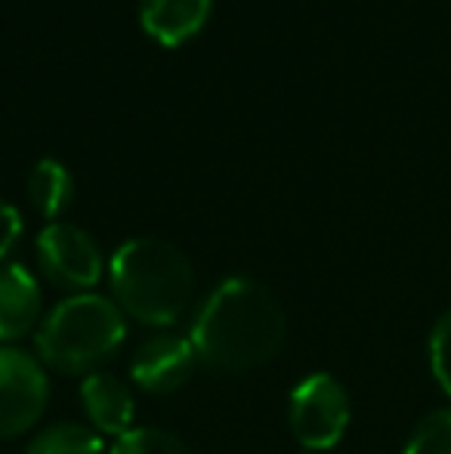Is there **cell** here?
Returning <instances> with one entry per match:
<instances>
[{"label": "cell", "instance_id": "cell-1", "mask_svg": "<svg viewBox=\"0 0 451 454\" xmlns=\"http://www.w3.org/2000/svg\"><path fill=\"white\" fill-rule=\"evenodd\" d=\"M189 340L211 368L251 371L282 349V303L260 281L229 278L205 300Z\"/></svg>", "mask_w": 451, "mask_h": 454}, {"label": "cell", "instance_id": "cell-2", "mask_svg": "<svg viewBox=\"0 0 451 454\" xmlns=\"http://www.w3.org/2000/svg\"><path fill=\"white\" fill-rule=\"evenodd\" d=\"M109 275L121 309L145 325H174L192 300V263L164 239H130L121 245Z\"/></svg>", "mask_w": 451, "mask_h": 454}, {"label": "cell", "instance_id": "cell-3", "mask_svg": "<svg viewBox=\"0 0 451 454\" xmlns=\"http://www.w3.org/2000/svg\"><path fill=\"white\" fill-rule=\"evenodd\" d=\"M121 309L99 294L68 297L50 312L37 331V353L62 374H93L124 343Z\"/></svg>", "mask_w": 451, "mask_h": 454}, {"label": "cell", "instance_id": "cell-4", "mask_svg": "<svg viewBox=\"0 0 451 454\" xmlns=\"http://www.w3.org/2000/svg\"><path fill=\"white\" fill-rule=\"evenodd\" d=\"M349 427V395L331 374H309L291 393V430L303 449L325 451Z\"/></svg>", "mask_w": 451, "mask_h": 454}, {"label": "cell", "instance_id": "cell-5", "mask_svg": "<svg viewBox=\"0 0 451 454\" xmlns=\"http://www.w3.org/2000/svg\"><path fill=\"white\" fill-rule=\"evenodd\" d=\"M50 383L41 362L19 349H0V439L22 436L41 420Z\"/></svg>", "mask_w": 451, "mask_h": 454}, {"label": "cell", "instance_id": "cell-6", "mask_svg": "<svg viewBox=\"0 0 451 454\" xmlns=\"http://www.w3.org/2000/svg\"><path fill=\"white\" fill-rule=\"evenodd\" d=\"M37 257L53 285L72 287V291L93 287L103 275L99 245L72 223H50L37 235Z\"/></svg>", "mask_w": 451, "mask_h": 454}, {"label": "cell", "instance_id": "cell-7", "mask_svg": "<svg viewBox=\"0 0 451 454\" xmlns=\"http://www.w3.org/2000/svg\"><path fill=\"white\" fill-rule=\"evenodd\" d=\"M198 353L192 340L180 334H155L133 353L130 377L145 389V393H174L192 377Z\"/></svg>", "mask_w": 451, "mask_h": 454}, {"label": "cell", "instance_id": "cell-8", "mask_svg": "<svg viewBox=\"0 0 451 454\" xmlns=\"http://www.w3.org/2000/svg\"><path fill=\"white\" fill-rule=\"evenodd\" d=\"M41 318V285L25 266H0V340H19Z\"/></svg>", "mask_w": 451, "mask_h": 454}, {"label": "cell", "instance_id": "cell-9", "mask_svg": "<svg viewBox=\"0 0 451 454\" xmlns=\"http://www.w3.org/2000/svg\"><path fill=\"white\" fill-rule=\"evenodd\" d=\"M211 16V0H143L139 22L161 47H180L205 28Z\"/></svg>", "mask_w": 451, "mask_h": 454}, {"label": "cell", "instance_id": "cell-10", "mask_svg": "<svg viewBox=\"0 0 451 454\" xmlns=\"http://www.w3.org/2000/svg\"><path fill=\"white\" fill-rule=\"evenodd\" d=\"M81 399L84 408L90 414V420L99 427L103 433L112 436H124L133 430V395L127 389V383H121L118 377L103 374V371H93L87 374L84 387H81Z\"/></svg>", "mask_w": 451, "mask_h": 454}, {"label": "cell", "instance_id": "cell-11", "mask_svg": "<svg viewBox=\"0 0 451 454\" xmlns=\"http://www.w3.org/2000/svg\"><path fill=\"white\" fill-rule=\"evenodd\" d=\"M74 180L68 168L56 158H41L28 174V201L35 204L37 214L43 216H59L62 210L72 204Z\"/></svg>", "mask_w": 451, "mask_h": 454}, {"label": "cell", "instance_id": "cell-12", "mask_svg": "<svg viewBox=\"0 0 451 454\" xmlns=\"http://www.w3.org/2000/svg\"><path fill=\"white\" fill-rule=\"evenodd\" d=\"M25 454H103V439L78 424H56L37 433Z\"/></svg>", "mask_w": 451, "mask_h": 454}, {"label": "cell", "instance_id": "cell-13", "mask_svg": "<svg viewBox=\"0 0 451 454\" xmlns=\"http://www.w3.org/2000/svg\"><path fill=\"white\" fill-rule=\"evenodd\" d=\"M405 454H451V408L427 414L405 442Z\"/></svg>", "mask_w": 451, "mask_h": 454}, {"label": "cell", "instance_id": "cell-14", "mask_svg": "<svg viewBox=\"0 0 451 454\" xmlns=\"http://www.w3.org/2000/svg\"><path fill=\"white\" fill-rule=\"evenodd\" d=\"M109 454H189V449L174 433L158 430V427H139V430L118 436Z\"/></svg>", "mask_w": 451, "mask_h": 454}, {"label": "cell", "instance_id": "cell-15", "mask_svg": "<svg viewBox=\"0 0 451 454\" xmlns=\"http://www.w3.org/2000/svg\"><path fill=\"white\" fill-rule=\"evenodd\" d=\"M430 368H433L436 383L451 399V309L436 322L430 334Z\"/></svg>", "mask_w": 451, "mask_h": 454}, {"label": "cell", "instance_id": "cell-16", "mask_svg": "<svg viewBox=\"0 0 451 454\" xmlns=\"http://www.w3.org/2000/svg\"><path fill=\"white\" fill-rule=\"evenodd\" d=\"M19 235H22V216L12 204L0 201V260L16 247Z\"/></svg>", "mask_w": 451, "mask_h": 454}]
</instances>
